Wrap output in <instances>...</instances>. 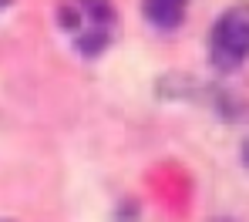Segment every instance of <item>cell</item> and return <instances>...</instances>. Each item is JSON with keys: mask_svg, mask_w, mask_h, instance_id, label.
<instances>
[{"mask_svg": "<svg viewBox=\"0 0 249 222\" xmlns=\"http://www.w3.org/2000/svg\"><path fill=\"white\" fill-rule=\"evenodd\" d=\"M226 222H229V219H226Z\"/></svg>", "mask_w": 249, "mask_h": 222, "instance_id": "9c48e42d", "label": "cell"}, {"mask_svg": "<svg viewBox=\"0 0 249 222\" xmlns=\"http://www.w3.org/2000/svg\"><path fill=\"white\" fill-rule=\"evenodd\" d=\"M182 3H185V0H182Z\"/></svg>", "mask_w": 249, "mask_h": 222, "instance_id": "ba28073f", "label": "cell"}, {"mask_svg": "<svg viewBox=\"0 0 249 222\" xmlns=\"http://www.w3.org/2000/svg\"><path fill=\"white\" fill-rule=\"evenodd\" d=\"M249 61V3L229 7L212 27V64L236 71Z\"/></svg>", "mask_w": 249, "mask_h": 222, "instance_id": "6da1fadb", "label": "cell"}, {"mask_svg": "<svg viewBox=\"0 0 249 222\" xmlns=\"http://www.w3.org/2000/svg\"><path fill=\"white\" fill-rule=\"evenodd\" d=\"M78 10H81L94 27H105V24L115 20V7H111V0H78Z\"/></svg>", "mask_w": 249, "mask_h": 222, "instance_id": "3957f363", "label": "cell"}, {"mask_svg": "<svg viewBox=\"0 0 249 222\" xmlns=\"http://www.w3.org/2000/svg\"><path fill=\"white\" fill-rule=\"evenodd\" d=\"M10 3H14V0H0V10H3V7H10Z\"/></svg>", "mask_w": 249, "mask_h": 222, "instance_id": "8992f818", "label": "cell"}, {"mask_svg": "<svg viewBox=\"0 0 249 222\" xmlns=\"http://www.w3.org/2000/svg\"><path fill=\"white\" fill-rule=\"evenodd\" d=\"M105 47H108V31L105 27H91V31H84V37H78V51L84 57H98Z\"/></svg>", "mask_w": 249, "mask_h": 222, "instance_id": "277c9868", "label": "cell"}, {"mask_svg": "<svg viewBox=\"0 0 249 222\" xmlns=\"http://www.w3.org/2000/svg\"><path fill=\"white\" fill-rule=\"evenodd\" d=\"M145 17H148L155 27L172 31V27H178L182 17H185V3H182V0H145Z\"/></svg>", "mask_w": 249, "mask_h": 222, "instance_id": "7a4b0ae2", "label": "cell"}, {"mask_svg": "<svg viewBox=\"0 0 249 222\" xmlns=\"http://www.w3.org/2000/svg\"><path fill=\"white\" fill-rule=\"evenodd\" d=\"M57 17H61L64 31H78V27H81V14H78L74 7H61V10H57Z\"/></svg>", "mask_w": 249, "mask_h": 222, "instance_id": "5b68a950", "label": "cell"}, {"mask_svg": "<svg viewBox=\"0 0 249 222\" xmlns=\"http://www.w3.org/2000/svg\"><path fill=\"white\" fill-rule=\"evenodd\" d=\"M243 155H246V158H249V141H246V145H243Z\"/></svg>", "mask_w": 249, "mask_h": 222, "instance_id": "52a82bcc", "label": "cell"}]
</instances>
